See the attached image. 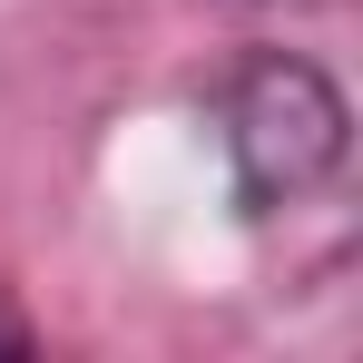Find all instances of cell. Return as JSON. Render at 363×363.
<instances>
[{
    "mask_svg": "<svg viewBox=\"0 0 363 363\" xmlns=\"http://www.w3.org/2000/svg\"><path fill=\"white\" fill-rule=\"evenodd\" d=\"M216 157H226V186L245 216L304 206L344 167V89L295 50H255L216 89Z\"/></svg>",
    "mask_w": 363,
    "mask_h": 363,
    "instance_id": "1",
    "label": "cell"
},
{
    "mask_svg": "<svg viewBox=\"0 0 363 363\" xmlns=\"http://www.w3.org/2000/svg\"><path fill=\"white\" fill-rule=\"evenodd\" d=\"M0 344H20V324H10V314H0Z\"/></svg>",
    "mask_w": 363,
    "mask_h": 363,
    "instance_id": "2",
    "label": "cell"
}]
</instances>
